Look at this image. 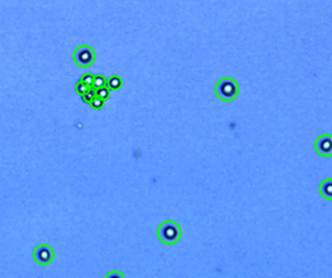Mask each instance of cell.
Listing matches in <instances>:
<instances>
[{
  "label": "cell",
  "mask_w": 332,
  "mask_h": 278,
  "mask_svg": "<svg viewBox=\"0 0 332 278\" xmlns=\"http://www.w3.org/2000/svg\"><path fill=\"white\" fill-rule=\"evenodd\" d=\"M105 278H125V277L121 275L120 272L112 271V272H110V273H108V276H106Z\"/></svg>",
  "instance_id": "obj_14"
},
{
  "label": "cell",
  "mask_w": 332,
  "mask_h": 278,
  "mask_svg": "<svg viewBox=\"0 0 332 278\" xmlns=\"http://www.w3.org/2000/svg\"><path fill=\"white\" fill-rule=\"evenodd\" d=\"M319 192H321L323 198L332 201V179L323 180L321 186H319Z\"/></svg>",
  "instance_id": "obj_6"
},
{
  "label": "cell",
  "mask_w": 332,
  "mask_h": 278,
  "mask_svg": "<svg viewBox=\"0 0 332 278\" xmlns=\"http://www.w3.org/2000/svg\"><path fill=\"white\" fill-rule=\"evenodd\" d=\"M96 97H97V95H96V90H93L92 88V90L89 91V92H87L84 96H82V100H83V102L89 103V105H91V102H92Z\"/></svg>",
  "instance_id": "obj_10"
},
{
  "label": "cell",
  "mask_w": 332,
  "mask_h": 278,
  "mask_svg": "<svg viewBox=\"0 0 332 278\" xmlns=\"http://www.w3.org/2000/svg\"><path fill=\"white\" fill-rule=\"evenodd\" d=\"M76 90H77V92L80 93L81 96H84V95H86L87 92H89V91L92 90V88H91V87H88V86H86V84L83 83L82 80H80V82L77 83Z\"/></svg>",
  "instance_id": "obj_9"
},
{
  "label": "cell",
  "mask_w": 332,
  "mask_h": 278,
  "mask_svg": "<svg viewBox=\"0 0 332 278\" xmlns=\"http://www.w3.org/2000/svg\"><path fill=\"white\" fill-rule=\"evenodd\" d=\"M96 52L91 46H80L74 51V61L80 67H91L95 63Z\"/></svg>",
  "instance_id": "obj_3"
},
{
  "label": "cell",
  "mask_w": 332,
  "mask_h": 278,
  "mask_svg": "<svg viewBox=\"0 0 332 278\" xmlns=\"http://www.w3.org/2000/svg\"><path fill=\"white\" fill-rule=\"evenodd\" d=\"M96 95H97V97H99V99L106 101V100L110 97V90H109L108 87H105V88H101V90L96 91Z\"/></svg>",
  "instance_id": "obj_12"
},
{
  "label": "cell",
  "mask_w": 332,
  "mask_h": 278,
  "mask_svg": "<svg viewBox=\"0 0 332 278\" xmlns=\"http://www.w3.org/2000/svg\"><path fill=\"white\" fill-rule=\"evenodd\" d=\"M216 95L222 101H233L239 95V84L233 78H223L217 83Z\"/></svg>",
  "instance_id": "obj_2"
},
{
  "label": "cell",
  "mask_w": 332,
  "mask_h": 278,
  "mask_svg": "<svg viewBox=\"0 0 332 278\" xmlns=\"http://www.w3.org/2000/svg\"><path fill=\"white\" fill-rule=\"evenodd\" d=\"M83 82V83L86 84V86L91 87V88H93V83H95V76L93 74H84L82 77V79H81Z\"/></svg>",
  "instance_id": "obj_11"
},
{
  "label": "cell",
  "mask_w": 332,
  "mask_h": 278,
  "mask_svg": "<svg viewBox=\"0 0 332 278\" xmlns=\"http://www.w3.org/2000/svg\"><path fill=\"white\" fill-rule=\"evenodd\" d=\"M54 250L49 245H40L33 253V258L40 265H49L54 260Z\"/></svg>",
  "instance_id": "obj_4"
},
{
  "label": "cell",
  "mask_w": 332,
  "mask_h": 278,
  "mask_svg": "<svg viewBox=\"0 0 332 278\" xmlns=\"http://www.w3.org/2000/svg\"><path fill=\"white\" fill-rule=\"evenodd\" d=\"M91 106H92V109H95V110H101L102 107L105 106V101H104V100H101V99H99V97H96L92 102H91Z\"/></svg>",
  "instance_id": "obj_13"
},
{
  "label": "cell",
  "mask_w": 332,
  "mask_h": 278,
  "mask_svg": "<svg viewBox=\"0 0 332 278\" xmlns=\"http://www.w3.org/2000/svg\"><path fill=\"white\" fill-rule=\"evenodd\" d=\"M108 87V79L102 76H95V83H93V90L99 91L101 88Z\"/></svg>",
  "instance_id": "obj_8"
},
{
  "label": "cell",
  "mask_w": 332,
  "mask_h": 278,
  "mask_svg": "<svg viewBox=\"0 0 332 278\" xmlns=\"http://www.w3.org/2000/svg\"><path fill=\"white\" fill-rule=\"evenodd\" d=\"M317 153L322 157L332 156V135L325 134L317 139L316 142Z\"/></svg>",
  "instance_id": "obj_5"
},
{
  "label": "cell",
  "mask_w": 332,
  "mask_h": 278,
  "mask_svg": "<svg viewBox=\"0 0 332 278\" xmlns=\"http://www.w3.org/2000/svg\"><path fill=\"white\" fill-rule=\"evenodd\" d=\"M121 86H123V80L118 76H111L108 79V88L110 91L119 90V88H121Z\"/></svg>",
  "instance_id": "obj_7"
},
{
  "label": "cell",
  "mask_w": 332,
  "mask_h": 278,
  "mask_svg": "<svg viewBox=\"0 0 332 278\" xmlns=\"http://www.w3.org/2000/svg\"><path fill=\"white\" fill-rule=\"evenodd\" d=\"M182 237V228L174 221H166L159 228V239L166 245H174Z\"/></svg>",
  "instance_id": "obj_1"
}]
</instances>
